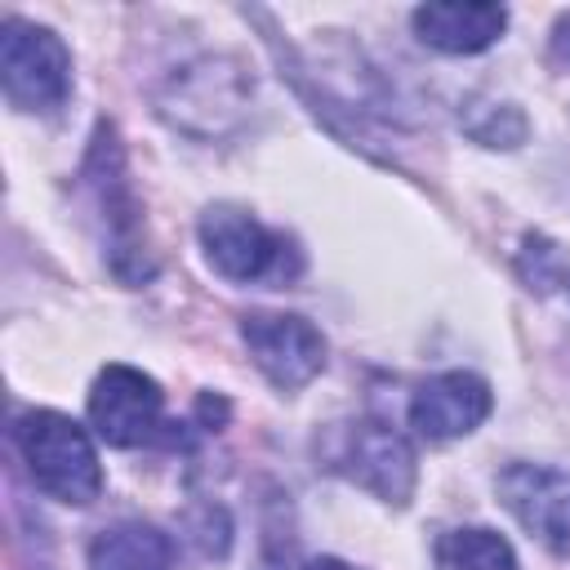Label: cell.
I'll return each mask as SVG.
<instances>
[{
  "label": "cell",
  "instance_id": "cell-8",
  "mask_svg": "<svg viewBox=\"0 0 570 570\" xmlns=\"http://www.w3.org/2000/svg\"><path fill=\"white\" fill-rule=\"evenodd\" d=\"M494 490L530 539L548 552H570V472L548 463H508Z\"/></svg>",
  "mask_w": 570,
  "mask_h": 570
},
{
  "label": "cell",
  "instance_id": "cell-5",
  "mask_svg": "<svg viewBox=\"0 0 570 570\" xmlns=\"http://www.w3.org/2000/svg\"><path fill=\"white\" fill-rule=\"evenodd\" d=\"M89 183H94V196H98V209L107 218V258H111V272L129 285L147 281L151 276V254H147V240H142V209L134 200V187L125 178V156H120V142H116V129L111 125H98L94 134V147H89Z\"/></svg>",
  "mask_w": 570,
  "mask_h": 570
},
{
  "label": "cell",
  "instance_id": "cell-13",
  "mask_svg": "<svg viewBox=\"0 0 570 570\" xmlns=\"http://www.w3.org/2000/svg\"><path fill=\"white\" fill-rule=\"evenodd\" d=\"M436 570H521L512 543L485 525H459L436 539Z\"/></svg>",
  "mask_w": 570,
  "mask_h": 570
},
{
  "label": "cell",
  "instance_id": "cell-3",
  "mask_svg": "<svg viewBox=\"0 0 570 570\" xmlns=\"http://www.w3.org/2000/svg\"><path fill=\"white\" fill-rule=\"evenodd\" d=\"M0 85L18 111H58L71 94L67 45L49 27L9 18L0 27Z\"/></svg>",
  "mask_w": 570,
  "mask_h": 570
},
{
  "label": "cell",
  "instance_id": "cell-6",
  "mask_svg": "<svg viewBox=\"0 0 570 570\" xmlns=\"http://www.w3.org/2000/svg\"><path fill=\"white\" fill-rule=\"evenodd\" d=\"M330 468L343 472L347 481H356L361 490H370L374 499L396 503V508L410 503L414 476H419L414 445L392 423H379V419L347 423L338 445L330 450Z\"/></svg>",
  "mask_w": 570,
  "mask_h": 570
},
{
  "label": "cell",
  "instance_id": "cell-17",
  "mask_svg": "<svg viewBox=\"0 0 570 570\" xmlns=\"http://www.w3.org/2000/svg\"><path fill=\"white\" fill-rule=\"evenodd\" d=\"M303 570H356V566H347V561H338V557H316V561H307Z\"/></svg>",
  "mask_w": 570,
  "mask_h": 570
},
{
  "label": "cell",
  "instance_id": "cell-9",
  "mask_svg": "<svg viewBox=\"0 0 570 570\" xmlns=\"http://www.w3.org/2000/svg\"><path fill=\"white\" fill-rule=\"evenodd\" d=\"M160 410L165 396L156 379L134 365H107L89 387V423L116 450L142 445L160 428Z\"/></svg>",
  "mask_w": 570,
  "mask_h": 570
},
{
  "label": "cell",
  "instance_id": "cell-7",
  "mask_svg": "<svg viewBox=\"0 0 570 570\" xmlns=\"http://www.w3.org/2000/svg\"><path fill=\"white\" fill-rule=\"evenodd\" d=\"M240 338H245L254 365L281 392H298L325 370V338L307 316L249 312V316H240Z\"/></svg>",
  "mask_w": 570,
  "mask_h": 570
},
{
  "label": "cell",
  "instance_id": "cell-14",
  "mask_svg": "<svg viewBox=\"0 0 570 570\" xmlns=\"http://www.w3.org/2000/svg\"><path fill=\"white\" fill-rule=\"evenodd\" d=\"M468 134L485 147H517L525 138V116L512 107V102H485V107H472L468 111Z\"/></svg>",
  "mask_w": 570,
  "mask_h": 570
},
{
  "label": "cell",
  "instance_id": "cell-10",
  "mask_svg": "<svg viewBox=\"0 0 570 570\" xmlns=\"http://www.w3.org/2000/svg\"><path fill=\"white\" fill-rule=\"evenodd\" d=\"M494 396L490 383L472 370H445L419 383V392L410 396V428L428 441H454L468 436L485 423Z\"/></svg>",
  "mask_w": 570,
  "mask_h": 570
},
{
  "label": "cell",
  "instance_id": "cell-12",
  "mask_svg": "<svg viewBox=\"0 0 570 570\" xmlns=\"http://www.w3.org/2000/svg\"><path fill=\"white\" fill-rule=\"evenodd\" d=\"M174 543L147 521H120L89 543V570H169Z\"/></svg>",
  "mask_w": 570,
  "mask_h": 570
},
{
  "label": "cell",
  "instance_id": "cell-2",
  "mask_svg": "<svg viewBox=\"0 0 570 570\" xmlns=\"http://www.w3.org/2000/svg\"><path fill=\"white\" fill-rule=\"evenodd\" d=\"M200 249L218 276L240 285L289 281L298 272V249L240 205H209L200 214Z\"/></svg>",
  "mask_w": 570,
  "mask_h": 570
},
{
  "label": "cell",
  "instance_id": "cell-4",
  "mask_svg": "<svg viewBox=\"0 0 570 570\" xmlns=\"http://www.w3.org/2000/svg\"><path fill=\"white\" fill-rule=\"evenodd\" d=\"M249 94L254 85L236 58H196L169 76L156 102L187 134H223L240 120V111L249 107Z\"/></svg>",
  "mask_w": 570,
  "mask_h": 570
},
{
  "label": "cell",
  "instance_id": "cell-15",
  "mask_svg": "<svg viewBox=\"0 0 570 570\" xmlns=\"http://www.w3.org/2000/svg\"><path fill=\"white\" fill-rule=\"evenodd\" d=\"M521 276L530 281V289L534 285L539 289H552L561 281V254H557V245L543 240V236H530L525 249H521Z\"/></svg>",
  "mask_w": 570,
  "mask_h": 570
},
{
  "label": "cell",
  "instance_id": "cell-16",
  "mask_svg": "<svg viewBox=\"0 0 570 570\" xmlns=\"http://www.w3.org/2000/svg\"><path fill=\"white\" fill-rule=\"evenodd\" d=\"M548 58H552V67L570 71V13L557 18V27H552V36H548Z\"/></svg>",
  "mask_w": 570,
  "mask_h": 570
},
{
  "label": "cell",
  "instance_id": "cell-11",
  "mask_svg": "<svg viewBox=\"0 0 570 570\" xmlns=\"http://www.w3.org/2000/svg\"><path fill=\"white\" fill-rule=\"evenodd\" d=\"M410 22H414V36L441 53H481L503 36L508 9L503 4L432 0V4H419Z\"/></svg>",
  "mask_w": 570,
  "mask_h": 570
},
{
  "label": "cell",
  "instance_id": "cell-1",
  "mask_svg": "<svg viewBox=\"0 0 570 570\" xmlns=\"http://www.w3.org/2000/svg\"><path fill=\"white\" fill-rule=\"evenodd\" d=\"M18 450L27 459L31 481L58 499V503H94L102 494V463L89 441V432L58 414V410H31L18 419Z\"/></svg>",
  "mask_w": 570,
  "mask_h": 570
}]
</instances>
